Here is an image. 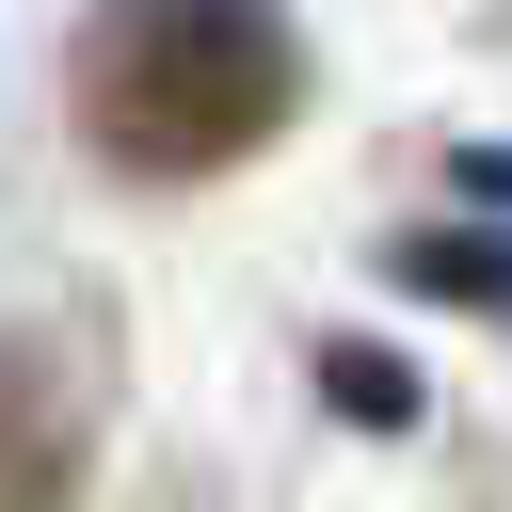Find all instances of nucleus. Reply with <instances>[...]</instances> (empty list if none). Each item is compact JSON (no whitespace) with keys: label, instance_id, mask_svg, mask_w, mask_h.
Masks as SVG:
<instances>
[{"label":"nucleus","instance_id":"nucleus-1","mask_svg":"<svg viewBox=\"0 0 512 512\" xmlns=\"http://www.w3.org/2000/svg\"><path fill=\"white\" fill-rule=\"evenodd\" d=\"M64 96H80V144L112 176H224L288 128L304 48L272 0H96Z\"/></svg>","mask_w":512,"mask_h":512},{"label":"nucleus","instance_id":"nucleus-2","mask_svg":"<svg viewBox=\"0 0 512 512\" xmlns=\"http://www.w3.org/2000/svg\"><path fill=\"white\" fill-rule=\"evenodd\" d=\"M80 480V384L48 336H0V512H64Z\"/></svg>","mask_w":512,"mask_h":512}]
</instances>
